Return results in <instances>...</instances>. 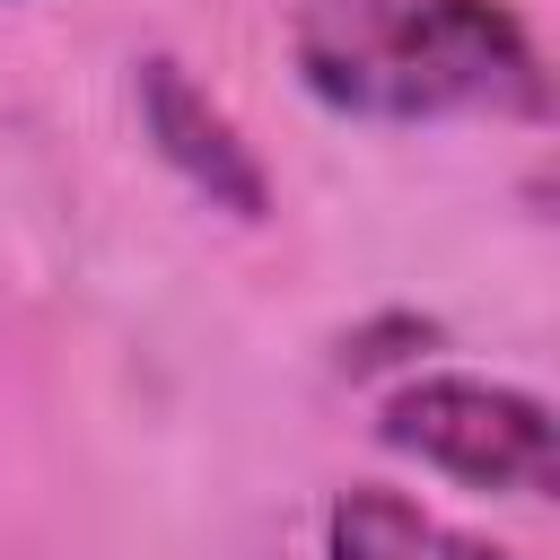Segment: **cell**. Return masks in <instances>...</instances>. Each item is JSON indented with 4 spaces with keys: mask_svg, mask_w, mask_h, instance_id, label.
<instances>
[{
    "mask_svg": "<svg viewBox=\"0 0 560 560\" xmlns=\"http://www.w3.org/2000/svg\"><path fill=\"white\" fill-rule=\"evenodd\" d=\"M298 79L332 114H542V52L499 0H298Z\"/></svg>",
    "mask_w": 560,
    "mask_h": 560,
    "instance_id": "cell-1",
    "label": "cell"
},
{
    "mask_svg": "<svg viewBox=\"0 0 560 560\" xmlns=\"http://www.w3.org/2000/svg\"><path fill=\"white\" fill-rule=\"evenodd\" d=\"M376 438L455 472V481H481V490H516V499L551 490V411L516 385H490V376L394 385L385 411H376Z\"/></svg>",
    "mask_w": 560,
    "mask_h": 560,
    "instance_id": "cell-2",
    "label": "cell"
},
{
    "mask_svg": "<svg viewBox=\"0 0 560 560\" xmlns=\"http://www.w3.org/2000/svg\"><path fill=\"white\" fill-rule=\"evenodd\" d=\"M140 122L158 131V149H166L210 201H228L236 219H262V201H271V192H262V166H254V149L236 140V122L184 79V61H166V52L140 61Z\"/></svg>",
    "mask_w": 560,
    "mask_h": 560,
    "instance_id": "cell-3",
    "label": "cell"
},
{
    "mask_svg": "<svg viewBox=\"0 0 560 560\" xmlns=\"http://www.w3.org/2000/svg\"><path fill=\"white\" fill-rule=\"evenodd\" d=\"M324 560H508V551L455 534L446 516H429V508L402 499V490L359 481V490H341L332 516H324Z\"/></svg>",
    "mask_w": 560,
    "mask_h": 560,
    "instance_id": "cell-4",
    "label": "cell"
}]
</instances>
